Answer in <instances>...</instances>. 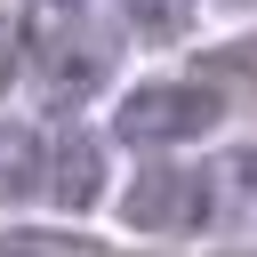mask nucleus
<instances>
[{
	"label": "nucleus",
	"instance_id": "f257e3e1",
	"mask_svg": "<svg viewBox=\"0 0 257 257\" xmlns=\"http://www.w3.org/2000/svg\"><path fill=\"white\" fill-rule=\"evenodd\" d=\"M217 112H225V96L209 80H145V88H128L112 104V137L137 145V153H169V145L209 137Z\"/></svg>",
	"mask_w": 257,
	"mask_h": 257
},
{
	"label": "nucleus",
	"instance_id": "f03ea898",
	"mask_svg": "<svg viewBox=\"0 0 257 257\" xmlns=\"http://www.w3.org/2000/svg\"><path fill=\"white\" fill-rule=\"evenodd\" d=\"M217 209H209V169H185V161H145L137 177H128V193H120V225L128 233H169V241H185V233H201Z\"/></svg>",
	"mask_w": 257,
	"mask_h": 257
},
{
	"label": "nucleus",
	"instance_id": "7ed1b4c3",
	"mask_svg": "<svg viewBox=\"0 0 257 257\" xmlns=\"http://www.w3.org/2000/svg\"><path fill=\"white\" fill-rule=\"evenodd\" d=\"M56 209H96L104 201V137H88V128H64V137H48V185H40Z\"/></svg>",
	"mask_w": 257,
	"mask_h": 257
},
{
	"label": "nucleus",
	"instance_id": "20e7f679",
	"mask_svg": "<svg viewBox=\"0 0 257 257\" xmlns=\"http://www.w3.org/2000/svg\"><path fill=\"white\" fill-rule=\"evenodd\" d=\"M112 72V48L104 40H56L48 48V72H40V96L48 104H88Z\"/></svg>",
	"mask_w": 257,
	"mask_h": 257
},
{
	"label": "nucleus",
	"instance_id": "39448f33",
	"mask_svg": "<svg viewBox=\"0 0 257 257\" xmlns=\"http://www.w3.org/2000/svg\"><path fill=\"white\" fill-rule=\"evenodd\" d=\"M48 185V137L32 120H0V209L32 201Z\"/></svg>",
	"mask_w": 257,
	"mask_h": 257
},
{
	"label": "nucleus",
	"instance_id": "423d86ee",
	"mask_svg": "<svg viewBox=\"0 0 257 257\" xmlns=\"http://www.w3.org/2000/svg\"><path fill=\"white\" fill-rule=\"evenodd\" d=\"M209 209L217 225H257V145H233L209 161Z\"/></svg>",
	"mask_w": 257,
	"mask_h": 257
},
{
	"label": "nucleus",
	"instance_id": "0eeeda50",
	"mask_svg": "<svg viewBox=\"0 0 257 257\" xmlns=\"http://www.w3.org/2000/svg\"><path fill=\"white\" fill-rule=\"evenodd\" d=\"M193 8H201V0H120L128 32H145V40H177V32H193Z\"/></svg>",
	"mask_w": 257,
	"mask_h": 257
},
{
	"label": "nucleus",
	"instance_id": "6e6552de",
	"mask_svg": "<svg viewBox=\"0 0 257 257\" xmlns=\"http://www.w3.org/2000/svg\"><path fill=\"white\" fill-rule=\"evenodd\" d=\"M217 72H233V80H241V96H257V40H233V48H217Z\"/></svg>",
	"mask_w": 257,
	"mask_h": 257
},
{
	"label": "nucleus",
	"instance_id": "1a4fd4ad",
	"mask_svg": "<svg viewBox=\"0 0 257 257\" xmlns=\"http://www.w3.org/2000/svg\"><path fill=\"white\" fill-rule=\"evenodd\" d=\"M16 64H24V24H16V16L0 8V88L16 80Z\"/></svg>",
	"mask_w": 257,
	"mask_h": 257
},
{
	"label": "nucleus",
	"instance_id": "9d476101",
	"mask_svg": "<svg viewBox=\"0 0 257 257\" xmlns=\"http://www.w3.org/2000/svg\"><path fill=\"white\" fill-rule=\"evenodd\" d=\"M32 8H80V0H32Z\"/></svg>",
	"mask_w": 257,
	"mask_h": 257
}]
</instances>
